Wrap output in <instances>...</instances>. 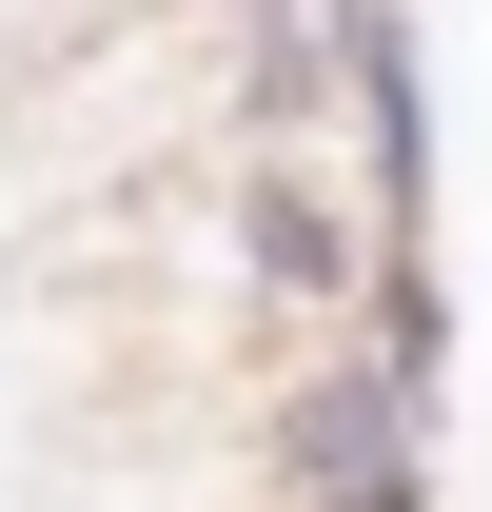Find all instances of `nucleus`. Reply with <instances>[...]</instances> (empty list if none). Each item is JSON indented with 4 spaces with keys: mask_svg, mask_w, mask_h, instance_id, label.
I'll list each match as a JSON object with an SVG mask.
<instances>
[{
    "mask_svg": "<svg viewBox=\"0 0 492 512\" xmlns=\"http://www.w3.org/2000/svg\"><path fill=\"white\" fill-rule=\"evenodd\" d=\"M197 20H217V0H197Z\"/></svg>",
    "mask_w": 492,
    "mask_h": 512,
    "instance_id": "nucleus-1",
    "label": "nucleus"
}]
</instances>
